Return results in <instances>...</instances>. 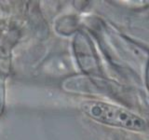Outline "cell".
Instances as JSON below:
<instances>
[{
  "label": "cell",
  "mask_w": 149,
  "mask_h": 140,
  "mask_svg": "<svg viewBox=\"0 0 149 140\" xmlns=\"http://www.w3.org/2000/svg\"><path fill=\"white\" fill-rule=\"evenodd\" d=\"M81 109L91 119L102 123L133 131H143L146 123L142 118L127 109L100 101H85Z\"/></svg>",
  "instance_id": "obj_1"
}]
</instances>
